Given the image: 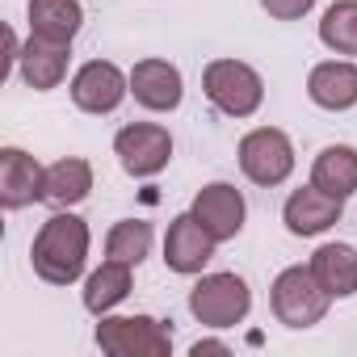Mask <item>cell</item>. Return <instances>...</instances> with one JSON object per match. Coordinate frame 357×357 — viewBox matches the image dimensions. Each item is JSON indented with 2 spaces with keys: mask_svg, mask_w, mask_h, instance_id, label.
Masks as SVG:
<instances>
[{
  "mask_svg": "<svg viewBox=\"0 0 357 357\" xmlns=\"http://www.w3.org/2000/svg\"><path fill=\"white\" fill-rule=\"evenodd\" d=\"M89 240L93 236H89V223L80 215H72V211L51 215L38 227L34 244H30L34 273L47 286H72V282H80V273L89 265Z\"/></svg>",
  "mask_w": 357,
  "mask_h": 357,
  "instance_id": "obj_1",
  "label": "cell"
},
{
  "mask_svg": "<svg viewBox=\"0 0 357 357\" xmlns=\"http://www.w3.org/2000/svg\"><path fill=\"white\" fill-rule=\"evenodd\" d=\"M202 93L219 114L252 118L261 109V101H265V80L244 59H211L206 72H202Z\"/></svg>",
  "mask_w": 357,
  "mask_h": 357,
  "instance_id": "obj_2",
  "label": "cell"
},
{
  "mask_svg": "<svg viewBox=\"0 0 357 357\" xmlns=\"http://www.w3.org/2000/svg\"><path fill=\"white\" fill-rule=\"evenodd\" d=\"M328 303H332V294L319 286L311 265H290L269 286V307H273L278 324H286V328H315L328 315Z\"/></svg>",
  "mask_w": 357,
  "mask_h": 357,
  "instance_id": "obj_3",
  "label": "cell"
},
{
  "mask_svg": "<svg viewBox=\"0 0 357 357\" xmlns=\"http://www.w3.org/2000/svg\"><path fill=\"white\" fill-rule=\"evenodd\" d=\"M190 311L206 328H236L252 311V290L240 273H202L190 290Z\"/></svg>",
  "mask_w": 357,
  "mask_h": 357,
  "instance_id": "obj_4",
  "label": "cell"
},
{
  "mask_svg": "<svg viewBox=\"0 0 357 357\" xmlns=\"http://www.w3.org/2000/svg\"><path fill=\"white\" fill-rule=\"evenodd\" d=\"M97 349L109 357H168L172 332L151 315H101Z\"/></svg>",
  "mask_w": 357,
  "mask_h": 357,
  "instance_id": "obj_5",
  "label": "cell"
},
{
  "mask_svg": "<svg viewBox=\"0 0 357 357\" xmlns=\"http://www.w3.org/2000/svg\"><path fill=\"white\" fill-rule=\"evenodd\" d=\"M240 168L252 185L273 190L294 172V143L278 126H257L240 139Z\"/></svg>",
  "mask_w": 357,
  "mask_h": 357,
  "instance_id": "obj_6",
  "label": "cell"
},
{
  "mask_svg": "<svg viewBox=\"0 0 357 357\" xmlns=\"http://www.w3.org/2000/svg\"><path fill=\"white\" fill-rule=\"evenodd\" d=\"M114 155L122 164L126 176H139V181H147V176L164 172L168 160H172V135L160 126V122H130L114 135Z\"/></svg>",
  "mask_w": 357,
  "mask_h": 357,
  "instance_id": "obj_7",
  "label": "cell"
},
{
  "mask_svg": "<svg viewBox=\"0 0 357 357\" xmlns=\"http://www.w3.org/2000/svg\"><path fill=\"white\" fill-rule=\"evenodd\" d=\"M130 93V76L109 59H89L72 76V101L84 114H114Z\"/></svg>",
  "mask_w": 357,
  "mask_h": 357,
  "instance_id": "obj_8",
  "label": "cell"
},
{
  "mask_svg": "<svg viewBox=\"0 0 357 357\" xmlns=\"http://www.w3.org/2000/svg\"><path fill=\"white\" fill-rule=\"evenodd\" d=\"M190 215L215 236V244H227V240H236V236L244 231V215H248V206H244V194H240L231 181H211V185L198 190Z\"/></svg>",
  "mask_w": 357,
  "mask_h": 357,
  "instance_id": "obj_9",
  "label": "cell"
},
{
  "mask_svg": "<svg viewBox=\"0 0 357 357\" xmlns=\"http://www.w3.org/2000/svg\"><path fill=\"white\" fill-rule=\"evenodd\" d=\"M130 97L151 114H172L185 97L181 68L168 63V59H139L130 68Z\"/></svg>",
  "mask_w": 357,
  "mask_h": 357,
  "instance_id": "obj_10",
  "label": "cell"
},
{
  "mask_svg": "<svg viewBox=\"0 0 357 357\" xmlns=\"http://www.w3.org/2000/svg\"><path fill=\"white\" fill-rule=\"evenodd\" d=\"M43 190H47V168L30 151L22 147L0 151V206L26 211L30 202H43Z\"/></svg>",
  "mask_w": 357,
  "mask_h": 357,
  "instance_id": "obj_11",
  "label": "cell"
},
{
  "mask_svg": "<svg viewBox=\"0 0 357 357\" xmlns=\"http://www.w3.org/2000/svg\"><path fill=\"white\" fill-rule=\"evenodd\" d=\"M215 257V236L194 219V215H176L168 223V236H164V265L172 273H202Z\"/></svg>",
  "mask_w": 357,
  "mask_h": 357,
  "instance_id": "obj_12",
  "label": "cell"
},
{
  "mask_svg": "<svg viewBox=\"0 0 357 357\" xmlns=\"http://www.w3.org/2000/svg\"><path fill=\"white\" fill-rule=\"evenodd\" d=\"M344 215V198L324 194L319 185H303L286 198L282 206V223L290 236H324L328 227H336Z\"/></svg>",
  "mask_w": 357,
  "mask_h": 357,
  "instance_id": "obj_13",
  "label": "cell"
},
{
  "mask_svg": "<svg viewBox=\"0 0 357 357\" xmlns=\"http://www.w3.org/2000/svg\"><path fill=\"white\" fill-rule=\"evenodd\" d=\"M307 97L319 105V109H353L357 105V63H344V59H324L311 68L307 76Z\"/></svg>",
  "mask_w": 357,
  "mask_h": 357,
  "instance_id": "obj_14",
  "label": "cell"
},
{
  "mask_svg": "<svg viewBox=\"0 0 357 357\" xmlns=\"http://www.w3.org/2000/svg\"><path fill=\"white\" fill-rule=\"evenodd\" d=\"M17 72H22V80H26L34 93H51V89H59L63 76H68V47L30 34V43L22 47Z\"/></svg>",
  "mask_w": 357,
  "mask_h": 357,
  "instance_id": "obj_15",
  "label": "cell"
},
{
  "mask_svg": "<svg viewBox=\"0 0 357 357\" xmlns=\"http://www.w3.org/2000/svg\"><path fill=\"white\" fill-rule=\"evenodd\" d=\"M307 265L332 298H353L357 294V248L353 244H340V240L319 244Z\"/></svg>",
  "mask_w": 357,
  "mask_h": 357,
  "instance_id": "obj_16",
  "label": "cell"
},
{
  "mask_svg": "<svg viewBox=\"0 0 357 357\" xmlns=\"http://www.w3.org/2000/svg\"><path fill=\"white\" fill-rule=\"evenodd\" d=\"M93 194V164L80 160V155H63L47 168V190H43V202L68 211V206H80L84 198Z\"/></svg>",
  "mask_w": 357,
  "mask_h": 357,
  "instance_id": "obj_17",
  "label": "cell"
},
{
  "mask_svg": "<svg viewBox=\"0 0 357 357\" xmlns=\"http://www.w3.org/2000/svg\"><path fill=\"white\" fill-rule=\"evenodd\" d=\"M80 26H84L80 0H30V34L34 38L72 47V38L80 34Z\"/></svg>",
  "mask_w": 357,
  "mask_h": 357,
  "instance_id": "obj_18",
  "label": "cell"
},
{
  "mask_svg": "<svg viewBox=\"0 0 357 357\" xmlns=\"http://www.w3.org/2000/svg\"><path fill=\"white\" fill-rule=\"evenodd\" d=\"M311 185H319L324 194H336V198H353L357 194V147L349 143H332L315 155L311 164Z\"/></svg>",
  "mask_w": 357,
  "mask_h": 357,
  "instance_id": "obj_19",
  "label": "cell"
},
{
  "mask_svg": "<svg viewBox=\"0 0 357 357\" xmlns=\"http://www.w3.org/2000/svg\"><path fill=\"white\" fill-rule=\"evenodd\" d=\"M130 269H135V265L114 261V257L101 261V269H93V273L84 278V311H93V315H109V311L130 294V286H135Z\"/></svg>",
  "mask_w": 357,
  "mask_h": 357,
  "instance_id": "obj_20",
  "label": "cell"
},
{
  "mask_svg": "<svg viewBox=\"0 0 357 357\" xmlns=\"http://www.w3.org/2000/svg\"><path fill=\"white\" fill-rule=\"evenodd\" d=\"M319 43L336 55H357V0H336L324 9Z\"/></svg>",
  "mask_w": 357,
  "mask_h": 357,
  "instance_id": "obj_21",
  "label": "cell"
},
{
  "mask_svg": "<svg viewBox=\"0 0 357 357\" xmlns=\"http://www.w3.org/2000/svg\"><path fill=\"white\" fill-rule=\"evenodd\" d=\"M147 252H151V223H143V219H122V223L109 227V236H105V257L126 261V265H143Z\"/></svg>",
  "mask_w": 357,
  "mask_h": 357,
  "instance_id": "obj_22",
  "label": "cell"
},
{
  "mask_svg": "<svg viewBox=\"0 0 357 357\" xmlns=\"http://www.w3.org/2000/svg\"><path fill=\"white\" fill-rule=\"evenodd\" d=\"M261 9L273 17V22H298L315 9V0H261Z\"/></svg>",
  "mask_w": 357,
  "mask_h": 357,
  "instance_id": "obj_23",
  "label": "cell"
},
{
  "mask_svg": "<svg viewBox=\"0 0 357 357\" xmlns=\"http://www.w3.org/2000/svg\"><path fill=\"white\" fill-rule=\"evenodd\" d=\"M190 353H194V357H206V353H231V344H223V340H194Z\"/></svg>",
  "mask_w": 357,
  "mask_h": 357,
  "instance_id": "obj_24",
  "label": "cell"
}]
</instances>
